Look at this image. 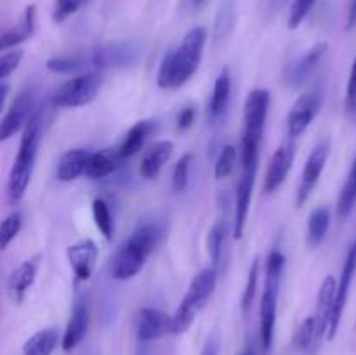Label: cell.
I'll return each mask as SVG.
<instances>
[{
  "label": "cell",
  "mask_w": 356,
  "mask_h": 355,
  "mask_svg": "<svg viewBox=\"0 0 356 355\" xmlns=\"http://www.w3.org/2000/svg\"><path fill=\"white\" fill-rule=\"evenodd\" d=\"M205 42H207V30L204 26L191 28L183 37L181 44L163 56L156 75V86L163 90L183 87L200 66Z\"/></svg>",
  "instance_id": "cell-1"
},
{
  "label": "cell",
  "mask_w": 356,
  "mask_h": 355,
  "mask_svg": "<svg viewBox=\"0 0 356 355\" xmlns=\"http://www.w3.org/2000/svg\"><path fill=\"white\" fill-rule=\"evenodd\" d=\"M162 230L155 223H145L131 233L127 240L115 253L111 261V277L115 281H129L145 267L149 254L155 251Z\"/></svg>",
  "instance_id": "cell-2"
},
{
  "label": "cell",
  "mask_w": 356,
  "mask_h": 355,
  "mask_svg": "<svg viewBox=\"0 0 356 355\" xmlns=\"http://www.w3.org/2000/svg\"><path fill=\"white\" fill-rule=\"evenodd\" d=\"M40 113L35 111L21 136L19 148H17L16 159L10 167L9 180H7V195L13 202H19L24 197L31 181L38 155V145H40Z\"/></svg>",
  "instance_id": "cell-3"
},
{
  "label": "cell",
  "mask_w": 356,
  "mask_h": 355,
  "mask_svg": "<svg viewBox=\"0 0 356 355\" xmlns=\"http://www.w3.org/2000/svg\"><path fill=\"white\" fill-rule=\"evenodd\" d=\"M271 94L264 87H256L250 90L243 104V131L240 159L242 166L259 162V148L263 141L264 125H266L268 111H270Z\"/></svg>",
  "instance_id": "cell-4"
},
{
  "label": "cell",
  "mask_w": 356,
  "mask_h": 355,
  "mask_svg": "<svg viewBox=\"0 0 356 355\" xmlns=\"http://www.w3.org/2000/svg\"><path fill=\"white\" fill-rule=\"evenodd\" d=\"M285 270V256L280 249H273L266 258L264 268V291L259 306V340L263 350L268 352L273 345L275 324H277L278 292H280L282 277Z\"/></svg>",
  "instance_id": "cell-5"
},
{
  "label": "cell",
  "mask_w": 356,
  "mask_h": 355,
  "mask_svg": "<svg viewBox=\"0 0 356 355\" xmlns=\"http://www.w3.org/2000/svg\"><path fill=\"white\" fill-rule=\"evenodd\" d=\"M216 284H218V270L214 267L204 268L191 278L190 285L186 289V294L181 299L179 306L174 312V329L172 334L179 336L184 334L191 327L193 320L209 303L211 296L214 294Z\"/></svg>",
  "instance_id": "cell-6"
},
{
  "label": "cell",
  "mask_w": 356,
  "mask_h": 355,
  "mask_svg": "<svg viewBox=\"0 0 356 355\" xmlns=\"http://www.w3.org/2000/svg\"><path fill=\"white\" fill-rule=\"evenodd\" d=\"M103 79L97 73H82L66 80L52 96V104L58 108H80L92 103L99 94Z\"/></svg>",
  "instance_id": "cell-7"
},
{
  "label": "cell",
  "mask_w": 356,
  "mask_h": 355,
  "mask_svg": "<svg viewBox=\"0 0 356 355\" xmlns=\"http://www.w3.org/2000/svg\"><path fill=\"white\" fill-rule=\"evenodd\" d=\"M89 70L122 68L138 61L141 47L136 42H113L86 52Z\"/></svg>",
  "instance_id": "cell-8"
},
{
  "label": "cell",
  "mask_w": 356,
  "mask_h": 355,
  "mask_svg": "<svg viewBox=\"0 0 356 355\" xmlns=\"http://www.w3.org/2000/svg\"><path fill=\"white\" fill-rule=\"evenodd\" d=\"M355 271H356V239L350 246V249H348L346 260H344V265H343V271H341V278L339 282H337L336 298H334L332 312H330V319H329V327H327V336H325L327 341H332L334 338L337 336L341 320H343L344 308H346L348 296H350L351 284H353Z\"/></svg>",
  "instance_id": "cell-9"
},
{
  "label": "cell",
  "mask_w": 356,
  "mask_h": 355,
  "mask_svg": "<svg viewBox=\"0 0 356 355\" xmlns=\"http://www.w3.org/2000/svg\"><path fill=\"white\" fill-rule=\"evenodd\" d=\"M259 162L245 164L242 166V174L238 178L235 191V214H233V237L240 240L245 232L247 218L250 211V200H252L254 183H256V174Z\"/></svg>",
  "instance_id": "cell-10"
},
{
  "label": "cell",
  "mask_w": 356,
  "mask_h": 355,
  "mask_svg": "<svg viewBox=\"0 0 356 355\" xmlns=\"http://www.w3.org/2000/svg\"><path fill=\"white\" fill-rule=\"evenodd\" d=\"M35 93L31 89L23 90L14 97L13 103L6 110L0 124V141H7L17 134L19 131H24L28 122L35 115Z\"/></svg>",
  "instance_id": "cell-11"
},
{
  "label": "cell",
  "mask_w": 356,
  "mask_h": 355,
  "mask_svg": "<svg viewBox=\"0 0 356 355\" xmlns=\"http://www.w3.org/2000/svg\"><path fill=\"white\" fill-rule=\"evenodd\" d=\"M330 155V141L329 139H323L320 141L315 148L309 153L308 160H306L305 167H302L301 180H299V188H298V205L306 204V200L309 198L312 191L315 190L316 184H318L320 178H322L323 169L327 166V160Z\"/></svg>",
  "instance_id": "cell-12"
},
{
  "label": "cell",
  "mask_w": 356,
  "mask_h": 355,
  "mask_svg": "<svg viewBox=\"0 0 356 355\" xmlns=\"http://www.w3.org/2000/svg\"><path fill=\"white\" fill-rule=\"evenodd\" d=\"M174 319L169 313L159 308H141L138 313V326H136V336L139 343H149V341L160 340V338L172 334Z\"/></svg>",
  "instance_id": "cell-13"
},
{
  "label": "cell",
  "mask_w": 356,
  "mask_h": 355,
  "mask_svg": "<svg viewBox=\"0 0 356 355\" xmlns=\"http://www.w3.org/2000/svg\"><path fill=\"white\" fill-rule=\"evenodd\" d=\"M322 106V97L316 93H306L296 100L287 115V134L291 139L299 138L312 125Z\"/></svg>",
  "instance_id": "cell-14"
},
{
  "label": "cell",
  "mask_w": 356,
  "mask_h": 355,
  "mask_svg": "<svg viewBox=\"0 0 356 355\" xmlns=\"http://www.w3.org/2000/svg\"><path fill=\"white\" fill-rule=\"evenodd\" d=\"M327 51H329L327 42H318V44L313 45L312 49H308L305 54L299 56L298 59H294V61L285 68V82L292 87H301L302 84L313 75V72L318 68L322 59L325 58Z\"/></svg>",
  "instance_id": "cell-15"
},
{
  "label": "cell",
  "mask_w": 356,
  "mask_h": 355,
  "mask_svg": "<svg viewBox=\"0 0 356 355\" xmlns=\"http://www.w3.org/2000/svg\"><path fill=\"white\" fill-rule=\"evenodd\" d=\"M296 159V146L292 141L284 143L278 146L271 155L270 164H268L266 174H264V191L268 195L275 194L278 188L287 180L289 171L292 169V164Z\"/></svg>",
  "instance_id": "cell-16"
},
{
  "label": "cell",
  "mask_w": 356,
  "mask_h": 355,
  "mask_svg": "<svg viewBox=\"0 0 356 355\" xmlns=\"http://www.w3.org/2000/svg\"><path fill=\"white\" fill-rule=\"evenodd\" d=\"M66 258H68V263L72 267L76 282H86L89 281L94 268H96L97 246L94 244V240L83 239L80 242L72 244L66 249Z\"/></svg>",
  "instance_id": "cell-17"
},
{
  "label": "cell",
  "mask_w": 356,
  "mask_h": 355,
  "mask_svg": "<svg viewBox=\"0 0 356 355\" xmlns=\"http://www.w3.org/2000/svg\"><path fill=\"white\" fill-rule=\"evenodd\" d=\"M90 313H89V303L87 299H76L73 305L72 317H70L66 329L61 336V348L65 352L75 350L80 345V341L86 338L87 329H89Z\"/></svg>",
  "instance_id": "cell-18"
},
{
  "label": "cell",
  "mask_w": 356,
  "mask_h": 355,
  "mask_svg": "<svg viewBox=\"0 0 356 355\" xmlns=\"http://www.w3.org/2000/svg\"><path fill=\"white\" fill-rule=\"evenodd\" d=\"M38 271V260H26L9 275L7 278V292L13 303H23L28 291L33 285Z\"/></svg>",
  "instance_id": "cell-19"
},
{
  "label": "cell",
  "mask_w": 356,
  "mask_h": 355,
  "mask_svg": "<svg viewBox=\"0 0 356 355\" xmlns=\"http://www.w3.org/2000/svg\"><path fill=\"white\" fill-rule=\"evenodd\" d=\"M174 152V143L172 141H156L155 145L149 146L146 150V153L143 155L141 164H139V174H141L145 180H155L160 174V171L163 169L169 159L172 157Z\"/></svg>",
  "instance_id": "cell-20"
},
{
  "label": "cell",
  "mask_w": 356,
  "mask_h": 355,
  "mask_svg": "<svg viewBox=\"0 0 356 355\" xmlns=\"http://www.w3.org/2000/svg\"><path fill=\"white\" fill-rule=\"evenodd\" d=\"M90 153L92 152L83 148H73L63 153L58 164V171H56L58 181H61V183H70V181L79 180L82 174H86Z\"/></svg>",
  "instance_id": "cell-21"
},
{
  "label": "cell",
  "mask_w": 356,
  "mask_h": 355,
  "mask_svg": "<svg viewBox=\"0 0 356 355\" xmlns=\"http://www.w3.org/2000/svg\"><path fill=\"white\" fill-rule=\"evenodd\" d=\"M336 291H337V281L332 277V275H327V277L323 278L322 285H320L318 299H316V310H315V320H316V326H318V334L322 340L327 336V327H329V319H330V312H332Z\"/></svg>",
  "instance_id": "cell-22"
},
{
  "label": "cell",
  "mask_w": 356,
  "mask_h": 355,
  "mask_svg": "<svg viewBox=\"0 0 356 355\" xmlns=\"http://www.w3.org/2000/svg\"><path fill=\"white\" fill-rule=\"evenodd\" d=\"M33 33H35V6H30L24 9L19 23L2 33V38H0V51L3 52V51H9V49H14L16 45L23 44L24 40L31 38V35Z\"/></svg>",
  "instance_id": "cell-23"
},
{
  "label": "cell",
  "mask_w": 356,
  "mask_h": 355,
  "mask_svg": "<svg viewBox=\"0 0 356 355\" xmlns=\"http://www.w3.org/2000/svg\"><path fill=\"white\" fill-rule=\"evenodd\" d=\"M229 97H232V73H229V68H222L216 77L214 90H212L211 101H209V113H211L212 120H218L225 115L229 104Z\"/></svg>",
  "instance_id": "cell-24"
},
{
  "label": "cell",
  "mask_w": 356,
  "mask_h": 355,
  "mask_svg": "<svg viewBox=\"0 0 356 355\" xmlns=\"http://www.w3.org/2000/svg\"><path fill=\"white\" fill-rule=\"evenodd\" d=\"M155 129V122L153 120H139L129 129V132L125 134L124 141H122L120 148H118V157L122 160L125 159H131L134 157L136 153H139V150L145 146L146 139L149 138V134L153 132Z\"/></svg>",
  "instance_id": "cell-25"
},
{
  "label": "cell",
  "mask_w": 356,
  "mask_h": 355,
  "mask_svg": "<svg viewBox=\"0 0 356 355\" xmlns=\"http://www.w3.org/2000/svg\"><path fill=\"white\" fill-rule=\"evenodd\" d=\"M330 219H332V214H330L329 207L320 205V207L313 209L308 218V232H306V240H308L309 247L315 249V247L322 246L327 232H329Z\"/></svg>",
  "instance_id": "cell-26"
},
{
  "label": "cell",
  "mask_w": 356,
  "mask_h": 355,
  "mask_svg": "<svg viewBox=\"0 0 356 355\" xmlns=\"http://www.w3.org/2000/svg\"><path fill=\"white\" fill-rule=\"evenodd\" d=\"M59 343V333L54 327L40 329L23 345V355H52Z\"/></svg>",
  "instance_id": "cell-27"
},
{
  "label": "cell",
  "mask_w": 356,
  "mask_h": 355,
  "mask_svg": "<svg viewBox=\"0 0 356 355\" xmlns=\"http://www.w3.org/2000/svg\"><path fill=\"white\" fill-rule=\"evenodd\" d=\"M120 160L122 159L118 157V153L92 152L90 153L89 164H87L86 176L92 178V180H101V178L110 176V174H113L118 169Z\"/></svg>",
  "instance_id": "cell-28"
},
{
  "label": "cell",
  "mask_w": 356,
  "mask_h": 355,
  "mask_svg": "<svg viewBox=\"0 0 356 355\" xmlns=\"http://www.w3.org/2000/svg\"><path fill=\"white\" fill-rule=\"evenodd\" d=\"M320 341H322V338L318 334V326H316L315 315L306 317L301 322V326L298 327L296 345H298V348L302 354H313L320 347Z\"/></svg>",
  "instance_id": "cell-29"
},
{
  "label": "cell",
  "mask_w": 356,
  "mask_h": 355,
  "mask_svg": "<svg viewBox=\"0 0 356 355\" xmlns=\"http://www.w3.org/2000/svg\"><path fill=\"white\" fill-rule=\"evenodd\" d=\"M47 70L54 73H76L86 72L89 73V66H87L86 52H75V54H65V56H54L47 61Z\"/></svg>",
  "instance_id": "cell-30"
},
{
  "label": "cell",
  "mask_w": 356,
  "mask_h": 355,
  "mask_svg": "<svg viewBox=\"0 0 356 355\" xmlns=\"http://www.w3.org/2000/svg\"><path fill=\"white\" fill-rule=\"evenodd\" d=\"M356 205V155L353 164L350 167L346 181H344L343 188H341L339 200H337V214L339 218H348L353 212Z\"/></svg>",
  "instance_id": "cell-31"
},
{
  "label": "cell",
  "mask_w": 356,
  "mask_h": 355,
  "mask_svg": "<svg viewBox=\"0 0 356 355\" xmlns=\"http://www.w3.org/2000/svg\"><path fill=\"white\" fill-rule=\"evenodd\" d=\"M226 232H228V226H226L225 219H219L207 235V253L211 256L212 267L214 268L221 263L222 249H225L226 242Z\"/></svg>",
  "instance_id": "cell-32"
},
{
  "label": "cell",
  "mask_w": 356,
  "mask_h": 355,
  "mask_svg": "<svg viewBox=\"0 0 356 355\" xmlns=\"http://www.w3.org/2000/svg\"><path fill=\"white\" fill-rule=\"evenodd\" d=\"M92 218L97 230L101 232V235L106 240L113 239V216H111L110 205H108V202L104 198H94L92 200Z\"/></svg>",
  "instance_id": "cell-33"
},
{
  "label": "cell",
  "mask_w": 356,
  "mask_h": 355,
  "mask_svg": "<svg viewBox=\"0 0 356 355\" xmlns=\"http://www.w3.org/2000/svg\"><path fill=\"white\" fill-rule=\"evenodd\" d=\"M21 226H23V214L17 211L10 212L9 216L2 219V225H0V247L3 251L16 239L17 233L21 232Z\"/></svg>",
  "instance_id": "cell-34"
},
{
  "label": "cell",
  "mask_w": 356,
  "mask_h": 355,
  "mask_svg": "<svg viewBox=\"0 0 356 355\" xmlns=\"http://www.w3.org/2000/svg\"><path fill=\"white\" fill-rule=\"evenodd\" d=\"M191 164H193V153H184L177 164L174 166L172 171V190L174 191H184L190 184V171Z\"/></svg>",
  "instance_id": "cell-35"
},
{
  "label": "cell",
  "mask_w": 356,
  "mask_h": 355,
  "mask_svg": "<svg viewBox=\"0 0 356 355\" xmlns=\"http://www.w3.org/2000/svg\"><path fill=\"white\" fill-rule=\"evenodd\" d=\"M259 271H261V260L256 258L250 265V270L249 275H247V284L245 289H243V294H242V312L243 315H247L254 303V296H256L257 291V282H259Z\"/></svg>",
  "instance_id": "cell-36"
},
{
  "label": "cell",
  "mask_w": 356,
  "mask_h": 355,
  "mask_svg": "<svg viewBox=\"0 0 356 355\" xmlns=\"http://www.w3.org/2000/svg\"><path fill=\"white\" fill-rule=\"evenodd\" d=\"M236 164V146L233 145H225L219 152L218 160H216L214 166V176L216 180H225L229 174L233 173Z\"/></svg>",
  "instance_id": "cell-37"
},
{
  "label": "cell",
  "mask_w": 356,
  "mask_h": 355,
  "mask_svg": "<svg viewBox=\"0 0 356 355\" xmlns=\"http://www.w3.org/2000/svg\"><path fill=\"white\" fill-rule=\"evenodd\" d=\"M316 2H318V0H294L291 7V14H289L287 26L291 28V30L299 28V24L308 17V14L312 13V9L315 7Z\"/></svg>",
  "instance_id": "cell-38"
},
{
  "label": "cell",
  "mask_w": 356,
  "mask_h": 355,
  "mask_svg": "<svg viewBox=\"0 0 356 355\" xmlns=\"http://www.w3.org/2000/svg\"><path fill=\"white\" fill-rule=\"evenodd\" d=\"M23 56L24 52L16 47L2 52V56H0V82L7 80V77H9L10 73L16 72V68L19 66Z\"/></svg>",
  "instance_id": "cell-39"
},
{
  "label": "cell",
  "mask_w": 356,
  "mask_h": 355,
  "mask_svg": "<svg viewBox=\"0 0 356 355\" xmlns=\"http://www.w3.org/2000/svg\"><path fill=\"white\" fill-rule=\"evenodd\" d=\"M86 2L87 0H56L52 19H54L56 23H63V21L68 19L70 16H73V14H75Z\"/></svg>",
  "instance_id": "cell-40"
},
{
  "label": "cell",
  "mask_w": 356,
  "mask_h": 355,
  "mask_svg": "<svg viewBox=\"0 0 356 355\" xmlns=\"http://www.w3.org/2000/svg\"><path fill=\"white\" fill-rule=\"evenodd\" d=\"M346 110L350 113H355L356 111V56L353 59V65H351L350 79H348L346 86Z\"/></svg>",
  "instance_id": "cell-41"
},
{
  "label": "cell",
  "mask_w": 356,
  "mask_h": 355,
  "mask_svg": "<svg viewBox=\"0 0 356 355\" xmlns=\"http://www.w3.org/2000/svg\"><path fill=\"white\" fill-rule=\"evenodd\" d=\"M195 118H197V108H183V110L179 111V115H177V129H179V131H188V129L195 124Z\"/></svg>",
  "instance_id": "cell-42"
},
{
  "label": "cell",
  "mask_w": 356,
  "mask_h": 355,
  "mask_svg": "<svg viewBox=\"0 0 356 355\" xmlns=\"http://www.w3.org/2000/svg\"><path fill=\"white\" fill-rule=\"evenodd\" d=\"M353 28H356V0H351L346 21V30H353Z\"/></svg>",
  "instance_id": "cell-43"
},
{
  "label": "cell",
  "mask_w": 356,
  "mask_h": 355,
  "mask_svg": "<svg viewBox=\"0 0 356 355\" xmlns=\"http://www.w3.org/2000/svg\"><path fill=\"white\" fill-rule=\"evenodd\" d=\"M7 96H9V86H7L6 80H3V82L0 84V110H6Z\"/></svg>",
  "instance_id": "cell-44"
},
{
  "label": "cell",
  "mask_w": 356,
  "mask_h": 355,
  "mask_svg": "<svg viewBox=\"0 0 356 355\" xmlns=\"http://www.w3.org/2000/svg\"><path fill=\"white\" fill-rule=\"evenodd\" d=\"M202 355H218V345H216L214 340L207 341V345H205Z\"/></svg>",
  "instance_id": "cell-45"
},
{
  "label": "cell",
  "mask_w": 356,
  "mask_h": 355,
  "mask_svg": "<svg viewBox=\"0 0 356 355\" xmlns=\"http://www.w3.org/2000/svg\"><path fill=\"white\" fill-rule=\"evenodd\" d=\"M204 2H205V0H193V6L195 7H200Z\"/></svg>",
  "instance_id": "cell-46"
},
{
  "label": "cell",
  "mask_w": 356,
  "mask_h": 355,
  "mask_svg": "<svg viewBox=\"0 0 356 355\" xmlns=\"http://www.w3.org/2000/svg\"><path fill=\"white\" fill-rule=\"evenodd\" d=\"M238 355H254V354H252V350H243L242 354H238Z\"/></svg>",
  "instance_id": "cell-47"
}]
</instances>
